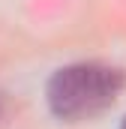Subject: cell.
<instances>
[{
    "label": "cell",
    "mask_w": 126,
    "mask_h": 129,
    "mask_svg": "<svg viewBox=\"0 0 126 129\" xmlns=\"http://www.w3.org/2000/svg\"><path fill=\"white\" fill-rule=\"evenodd\" d=\"M126 78L108 63H72L63 66L48 81V105L54 117L78 123L102 114L120 96Z\"/></svg>",
    "instance_id": "obj_1"
},
{
    "label": "cell",
    "mask_w": 126,
    "mask_h": 129,
    "mask_svg": "<svg viewBox=\"0 0 126 129\" xmlns=\"http://www.w3.org/2000/svg\"><path fill=\"white\" fill-rule=\"evenodd\" d=\"M120 129H126V120H123V126H120Z\"/></svg>",
    "instance_id": "obj_2"
}]
</instances>
